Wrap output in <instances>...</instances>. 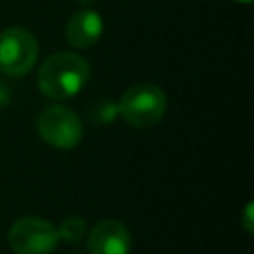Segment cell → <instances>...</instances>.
Returning <instances> with one entry per match:
<instances>
[{"instance_id":"6da1fadb","label":"cell","mask_w":254,"mask_h":254,"mask_svg":"<svg viewBox=\"0 0 254 254\" xmlns=\"http://www.w3.org/2000/svg\"><path fill=\"white\" fill-rule=\"evenodd\" d=\"M91 67L89 62L73 52H56L44 60L38 69L40 91L54 99H69L77 95L89 81Z\"/></svg>"},{"instance_id":"7a4b0ae2","label":"cell","mask_w":254,"mask_h":254,"mask_svg":"<svg viewBox=\"0 0 254 254\" xmlns=\"http://www.w3.org/2000/svg\"><path fill=\"white\" fill-rule=\"evenodd\" d=\"M119 117L137 127L145 129L159 123L167 109V97L161 87L153 83H135L127 87L117 101Z\"/></svg>"},{"instance_id":"3957f363","label":"cell","mask_w":254,"mask_h":254,"mask_svg":"<svg viewBox=\"0 0 254 254\" xmlns=\"http://www.w3.org/2000/svg\"><path fill=\"white\" fill-rule=\"evenodd\" d=\"M38 135L54 149H73L83 137V125L79 117L64 105H48L36 119Z\"/></svg>"},{"instance_id":"277c9868","label":"cell","mask_w":254,"mask_h":254,"mask_svg":"<svg viewBox=\"0 0 254 254\" xmlns=\"http://www.w3.org/2000/svg\"><path fill=\"white\" fill-rule=\"evenodd\" d=\"M38 60V40L32 32L20 26H10L0 32V71L6 75H26Z\"/></svg>"},{"instance_id":"5b68a950","label":"cell","mask_w":254,"mask_h":254,"mask_svg":"<svg viewBox=\"0 0 254 254\" xmlns=\"http://www.w3.org/2000/svg\"><path fill=\"white\" fill-rule=\"evenodd\" d=\"M8 242L16 254H52L60 236L52 222L38 216H24L10 226Z\"/></svg>"},{"instance_id":"8992f818","label":"cell","mask_w":254,"mask_h":254,"mask_svg":"<svg viewBox=\"0 0 254 254\" xmlns=\"http://www.w3.org/2000/svg\"><path fill=\"white\" fill-rule=\"evenodd\" d=\"M89 254H129L131 234L119 220H101L87 234Z\"/></svg>"},{"instance_id":"52a82bcc","label":"cell","mask_w":254,"mask_h":254,"mask_svg":"<svg viewBox=\"0 0 254 254\" xmlns=\"http://www.w3.org/2000/svg\"><path fill=\"white\" fill-rule=\"evenodd\" d=\"M103 34V20L91 8H81L71 14L65 24V40L77 50H87L99 42Z\"/></svg>"},{"instance_id":"ba28073f","label":"cell","mask_w":254,"mask_h":254,"mask_svg":"<svg viewBox=\"0 0 254 254\" xmlns=\"http://www.w3.org/2000/svg\"><path fill=\"white\" fill-rule=\"evenodd\" d=\"M87 115H89V119H91V121L101 123V125L113 123V121L119 117L117 101L107 99V97L95 99V101H91V103H89V107H87Z\"/></svg>"},{"instance_id":"9c48e42d","label":"cell","mask_w":254,"mask_h":254,"mask_svg":"<svg viewBox=\"0 0 254 254\" xmlns=\"http://www.w3.org/2000/svg\"><path fill=\"white\" fill-rule=\"evenodd\" d=\"M56 228H58V236L64 238V240H67V242H77L87 232V224L79 216H65L60 222V226H56Z\"/></svg>"},{"instance_id":"30bf717a","label":"cell","mask_w":254,"mask_h":254,"mask_svg":"<svg viewBox=\"0 0 254 254\" xmlns=\"http://www.w3.org/2000/svg\"><path fill=\"white\" fill-rule=\"evenodd\" d=\"M242 228L250 234L252 228H254V204L248 202L246 208H244V214H242Z\"/></svg>"},{"instance_id":"8fae6325","label":"cell","mask_w":254,"mask_h":254,"mask_svg":"<svg viewBox=\"0 0 254 254\" xmlns=\"http://www.w3.org/2000/svg\"><path fill=\"white\" fill-rule=\"evenodd\" d=\"M10 101V89L4 81H0V107H4Z\"/></svg>"},{"instance_id":"7c38bea8","label":"cell","mask_w":254,"mask_h":254,"mask_svg":"<svg viewBox=\"0 0 254 254\" xmlns=\"http://www.w3.org/2000/svg\"><path fill=\"white\" fill-rule=\"evenodd\" d=\"M77 2H79V4L83 6V8H89V6H91V4L95 2V0H77Z\"/></svg>"},{"instance_id":"4fadbf2b","label":"cell","mask_w":254,"mask_h":254,"mask_svg":"<svg viewBox=\"0 0 254 254\" xmlns=\"http://www.w3.org/2000/svg\"><path fill=\"white\" fill-rule=\"evenodd\" d=\"M236 2H242V4H248V2H252V0H236Z\"/></svg>"}]
</instances>
